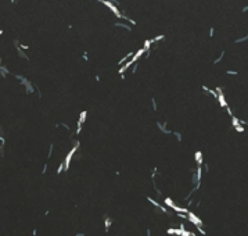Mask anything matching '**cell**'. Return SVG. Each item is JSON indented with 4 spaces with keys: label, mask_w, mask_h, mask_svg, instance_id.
Instances as JSON below:
<instances>
[{
    "label": "cell",
    "mask_w": 248,
    "mask_h": 236,
    "mask_svg": "<svg viewBox=\"0 0 248 236\" xmlns=\"http://www.w3.org/2000/svg\"><path fill=\"white\" fill-rule=\"evenodd\" d=\"M101 3H104L105 6H107V7H108V8L111 10V11H112L114 14H115V17L121 20L122 14H121V11H119V8H118V7L115 6V3H112V1H108V0H101Z\"/></svg>",
    "instance_id": "obj_1"
},
{
    "label": "cell",
    "mask_w": 248,
    "mask_h": 236,
    "mask_svg": "<svg viewBox=\"0 0 248 236\" xmlns=\"http://www.w3.org/2000/svg\"><path fill=\"white\" fill-rule=\"evenodd\" d=\"M195 160H197V163H198V165H202V153L201 152H197L195 153Z\"/></svg>",
    "instance_id": "obj_5"
},
{
    "label": "cell",
    "mask_w": 248,
    "mask_h": 236,
    "mask_svg": "<svg viewBox=\"0 0 248 236\" xmlns=\"http://www.w3.org/2000/svg\"><path fill=\"white\" fill-rule=\"evenodd\" d=\"M240 124H241V121H240L238 118H236L234 115H233V117H232V125L234 126V128H236V126H238Z\"/></svg>",
    "instance_id": "obj_7"
},
{
    "label": "cell",
    "mask_w": 248,
    "mask_h": 236,
    "mask_svg": "<svg viewBox=\"0 0 248 236\" xmlns=\"http://www.w3.org/2000/svg\"><path fill=\"white\" fill-rule=\"evenodd\" d=\"M223 56H225V51H222V53H221V56L218 57V58H216L215 61H214V64H219V62L222 61V58H223Z\"/></svg>",
    "instance_id": "obj_9"
},
{
    "label": "cell",
    "mask_w": 248,
    "mask_h": 236,
    "mask_svg": "<svg viewBox=\"0 0 248 236\" xmlns=\"http://www.w3.org/2000/svg\"><path fill=\"white\" fill-rule=\"evenodd\" d=\"M164 38H165L164 35H160V36H155L154 39H153V42H154V43H155V42H160V40H162Z\"/></svg>",
    "instance_id": "obj_10"
},
{
    "label": "cell",
    "mask_w": 248,
    "mask_h": 236,
    "mask_svg": "<svg viewBox=\"0 0 248 236\" xmlns=\"http://www.w3.org/2000/svg\"><path fill=\"white\" fill-rule=\"evenodd\" d=\"M15 50H17V53H18V56H20V57H22V58H27V60H28L27 53L24 51V49H22V47H20V46H15Z\"/></svg>",
    "instance_id": "obj_2"
},
{
    "label": "cell",
    "mask_w": 248,
    "mask_h": 236,
    "mask_svg": "<svg viewBox=\"0 0 248 236\" xmlns=\"http://www.w3.org/2000/svg\"><path fill=\"white\" fill-rule=\"evenodd\" d=\"M153 43H154V42H153V39H146V40H144V43H143V49H146V50H150Z\"/></svg>",
    "instance_id": "obj_3"
},
{
    "label": "cell",
    "mask_w": 248,
    "mask_h": 236,
    "mask_svg": "<svg viewBox=\"0 0 248 236\" xmlns=\"http://www.w3.org/2000/svg\"><path fill=\"white\" fill-rule=\"evenodd\" d=\"M83 60H85V61H87V60H89V57H87V53H85V54H83Z\"/></svg>",
    "instance_id": "obj_16"
},
{
    "label": "cell",
    "mask_w": 248,
    "mask_h": 236,
    "mask_svg": "<svg viewBox=\"0 0 248 236\" xmlns=\"http://www.w3.org/2000/svg\"><path fill=\"white\" fill-rule=\"evenodd\" d=\"M46 169H47V164H44V167H43V174L46 172Z\"/></svg>",
    "instance_id": "obj_19"
},
{
    "label": "cell",
    "mask_w": 248,
    "mask_h": 236,
    "mask_svg": "<svg viewBox=\"0 0 248 236\" xmlns=\"http://www.w3.org/2000/svg\"><path fill=\"white\" fill-rule=\"evenodd\" d=\"M115 27H118V28H123V29H126V31H130V27L127 25V24H125V22H121V21H118V22L115 24Z\"/></svg>",
    "instance_id": "obj_4"
},
{
    "label": "cell",
    "mask_w": 248,
    "mask_h": 236,
    "mask_svg": "<svg viewBox=\"0 0 248 236\" xmlns=\"http://www.w3.org/2000/svg\"><path fill=\"white\" fill-rule=\"evenodd\" d=\"M10 1H11V3H15V0H10Z\"/></svg>",
    "instance_id": "obj_20"
},
{
    "label": "cell",
    "mask_w": 248,
    "mask_h": 236,
    "mask_svg": "<svg viewBox=\"0 0 248 236\" xmlns=\"http://www.w3.org/2000/svg\"><path fill=\"white\" fill-rule=\"evenodd\" d=\"M151 104H153V108L157 110V101H155V99H151Z\"/></svg>",
    "instance_id": "obj_13"
},
{
    "label": "cell",
    "mask_w": 248,
    "mask_h": 236,
    "mask_svg": "<svg viewBox=\"0 0 248 236\" xmlns=\"http://www.w3.org/2000/svg\"><path fill=\"white\" fill-rule=\"evenodd\" d=\"M245 40H248V34L244 35V36H241V38H237V39L234 40V43L238 45V43H243V42H245Z\"/></svg>",
    "instance_id": "obj_6"
},
{
    "label": "cell",
    "mask_w": 248,
    "mask_h": 236,
    "mask_svg": "<svg viewBox=\"0 0 248 236\" xmlns=\"http://www.w3.org/2000/svg\"><path fill=\"white\" fill-rule=\"evenodd\" d=\"M236 131H237V132H244V126H243V124H240L238 126H236Z\"/></svg>",
    "instance_id": "obj_12"
},
{
    "label": "cell",
    "mask_w": 248,
    "mask_h": 236,
    "mask_svg": "<svg viewBox=\"0 0 248 236\" xmlns=\"http://www.w3.org/2000/svg\"><path fill=\"white\" fill-rule=\"evenodd\" d=\"M214 34H215V29H214V28H211V29H209V36H211V38L214 36Z\"/></svg>",
    "instance_id": "obj_15"
},
{
    "label": "cell",
    "mask_w": 248,
    "mask_h": 236,
    "mask_svg": "<svg viewBox=\"0 0 248 236\" xmlns=\"http://www.w3.org/2000/svg\"><path fill=\"white\" fill-rule=\"evenodd\" d=\"M32 235H33V236H36V235H38V230H36V229H33V232H32Z\"/></svg>",
    "instance_id": "obj_18"
},
{
    "label": "cell",
    "mask_w": 248,
    "mask_h": 236,
    "mask_svg": "<svg viewBox=\"0 0 248 236\" xmlns=\"http://www.w3.org/2000/svg\"><path fill=\"white\" fill-rule=\"evenodd\" d=\"M175 136H176V139H177L179 142L182 140V136H180V133H179V132H175Z\"/></svg>",
    "instance_id": "obj_14"
},
{
    "label": "cell",
    "mask_w": 248,
    "mask_h": 236,
    "mask_svg": "<svg viewBox=\"0 0 248 236\" xmlns=\"http://www.w3.org/2000/svg\"><path fill=\"white\" fill-rule=\"evenodd\" d=\"M62 171H65V167H64V163H60L58 168H57V174H61Z\"/></svg>",
    "instance_id": "obj_8"
},
{
    "label": "cell",
    "mask_w": 248,
    "mask_h": 236,
    "mask_svg": "<svg viewBox=\"0 0 248 236\" xmlns=\"http://www.w3.org/2000/svg\"><path fill=\"white\" fill-rule=\"evenodd\" d=\"M245 11H248V6H244V7H243V13H245Z\"/></svg>",
    "instance_id": "obj_17"
},
{
    "label": "cell",
    "mask_w": 248,
    "mask_h": 236,
    "mask_svg": "<svg viewBox=\"0 0 248 236\" xmlns=\"http://www.w3.org/2000/svg\"><path fill=\"white\" fill-rule=\"evenodd\" d=\"M1 34H3V31H1V29H0V35H1Z\"/></svg>",
    "instance_id": "obj_21"
},
{
    "label": "cell",
    "mask_w": 248,
    "mask_h": 236,
    "mask_svg": "<svg viewBox=\"0 0 248 236\" xmlns=\"http://www.w3.org/2000/svg\"><path fill=\"white\" fill-rule=\"evenodd\" d=\"M226 74L227 75H237V71H234V69H227Z\"/></svg>",
    "instance_id": "obj_11"
}]
</instances>
